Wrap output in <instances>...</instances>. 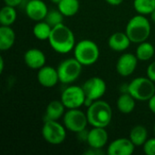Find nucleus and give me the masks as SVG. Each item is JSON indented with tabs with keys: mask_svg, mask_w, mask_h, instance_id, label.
Returning <instances> with one entry per match:
<instances>
[{
	"mask_svg": "<svg viewBox=\"0 0 155 155\" xmlns=\"http://www.w3.org/2000/svg\"><path fill=\"white\" fill-rule=\"evenodd\" d=\"M48 43L56 53L61 54H68L75 46L74 34L67 25L62 23L52 28Z\"/></svg>",
	"mask_w": 155,
	"mask_h": 155,
	"instance_id": "nucleus-1",
	"label": "nucleus"
},
{
	"mask_svg": "<svg viewBox=\"0 0 155 155\" xmlns=\"http://www.w3.org/2000/svg\"><path fill=\"white\" fill-rule=\"evenodd\" d=\"M86 114L91 126L106 128L112 122L113 109L109 103L99 99L88 106Z\"/></svg>",
	"mask_w": 155,
	"mask_h": 155,
	"instance_id": "nucleus-2",
	"label": "nucleus"
},
{
	"mask_svg": "<svg viewBox=\"0 0 155 155\" xmlns=\"http://www.w3.org/2000/svg\"><path fill=\"white\" fill-rule=\"evenodd\" d=\"M146 15H136L133 16L127 23L125 33L129 36L132 43L140 44L147 41L151 35L152 25Z\"/></svg>",
	"mask_w": 155,
	"mask_h": 155,
	"instance_id": "nucleus-3",
	"label": "nucleus"
},
{
	"mask_svg": "<svg viewBox=\"0 0 155 155\" xmlns=\"http://www.w3.org/2000/svg\"><path fill=\"white\" fill-rule=\"evenodd\" d=\"M74 57L83 65L90 66L94 64L100 57V49L95 42L90 39H84L75 44Z\"/></svg>",
	"mask_w": 155,
	"mask_h": 155,
	"instance_id": "nucleus-4",
	"label": "nucleus"
},
{
	"mask_svg": "<svg viewBox=\"0 0 155 155\" xmlns=\"http://www.w3.org/2000/svg\"><path fill=\"white\" fill-rule=\"evenodd\" d=\"M127 92L134 97L136 101H149L155 94L154 82L149 77H136L127 85Z\"/></svg>",
	"mask_w": 155,
	"mask_h": 155,
	"instance_id": "nucleus-5",
	"label": "nucleus"
},
{
	"mask_svg": "<svg viewBox=\"0 0 155 155\" xmlns=\"http://www.w3.org/2000/svg\"><path fill=\"white\" fill-rule=\"evenodd\" d=\"M83 65L74 57L63 60L57 67L60 83L70 84L75 82L81 75Z\"/></svg>",
	"mask_w": 155,
	"mask_h": 155,
	"instance_id": "nucleus-6",
	"label": "nucleus"
},
{
	"mask_svg": "<svg viewBox=\"0 0 155 155\" xmlns=\"http://www.w3.org/2000/svg\"><path fill=\"white\" fill-rule=\"evenodd\" d=\"M66 128L64 125L54 120H45L42 127L44 140L52 145H59L66 139Z\"/></svg>",
	"mask_w": 155,
	"mask_h": 155,
	"instance_id": "nucleus-7",
	"label": "nucleus"
},
{
	"mask_svg": "<svg viewBox=\"0 0 155 155\" xmlns=\"http://www.w3.org/2000/svg\"><path fill=\"white\" fill-rule=\"evenodd\" d=\"M63 123L65 128L74 134H78L86 129L88 118L86 113L78 109H68L63 116Z\"/></svg>",
	"mask_w": 155,
	"mask_h": 155,
	"instance_id": "nucleus-8",
	"label": "nucleus"
},
{
	"mask_svg": "<svg viewBox=\"0 0 155 155\" xmlns=\"http://www.w3.org/2000/svg\"><path fill=\"white\" fill-rule=\"evenodd\" d=\"M86 96L82 86L79 85H70L66 87L62 94L61 101L68 109H78L84 105Z\"/></svg>",
	"mask_w": 155,
	"mask_h": 155,
	"instance_id": "nucleus-9",
	"label": "nucleus"
},
{
	"mask_svg": "<svg viewBox=\"0 0 155 155\" xmlns=\"http://www.w3.org/2000/svg\"><path fill=\"white\" fill-rule=\"evenodd\" d=\"M85 96L91 101L101 99L106 92V83L104 79L98 76H94L87 79L82 85Z\"/></svg>",
	"mask_w": 155,
	"mask_h": 155,
	"instance_id": "nucleus-10",
	"label": "nucleus"
},
{
	"mask_svg": "<svg viewBox=\"0 0 155 155\" xmlns=\"http://www.w3.org/2000/svg\"><path fill=\"white\" fill-rule=\"evenodd\" d=\"M138 58L135 54L125 53L120 55L116 62V71L123 76L127 77L134 74L138 65Z\"/></svg>",
	"mask_w": 155,
	"mask_h": 155,
	"instance_id": "nucleus-11",
	"label": "nucleus"
},
{
	"mask_svg": "<svg viewBox=\"0 0 155 155\" xmlns=\"http://www.w3.org/2000/svg\"><path fill=\"white\" fill-rule=\"evenodd\" d=\"M48 7L43 0H29L25 5L27 17L35 22L43 21L48 14Z\"/></svg>",
	"mask_w": 155,
	"mask_h": 155,
	"instance_id": "nucleus-12",
	"label": "nucleus"
},
{
	"mask_svg": "<svg viewBox=\"0 0 155 155\" xmlns=\"http://www.w3.org/2000/svg\"><path fill=\"white\" fill-rule=\"evenodd\" d=\"M135 147L130 138H118L110 143L106 153L109 155H131L134 153Z\"/></svg>",
	"mask_w": 155,
	"mask_h": 155,
	"instance_id": "nucleus-13",
	"label": "nucleus"
},
{
	"mask_svg": "<svg viewBox=\"0 0 155 155\" xmlns=\"http://www.w3.org/2000/svg\"><path fill=\"white\" fill-rule=\"evenodd\" d=\"M37 81L42 86L45 88H52L55 86L58 82H60L57 68L50 65L43 66L38 70Z\"/></svg>",
	"mask_w": 155,
	"mask_h": 155,
	"instance_id": "nucleus-14",
	"label": "nucleus"
},
{
	"mask_svg": "<svg viewBox=\"0 0 155 155\" xmlns=\"http://www.w3.org/2000/svg\"><path fill=\"white\" fill-rule=\"evenodd\" d=\"M108 140V133L104 127H93L90 131H88L86 142L91 148L103 149L107 144Z\"/></svg>",
	"mask_w": 155,
	"mask_h": 155,
	"instance_id": "nucleus-15",
	"label": "nucleus"
},
{
	"mask_svg": "<svg viewBox=\"0 0 155 155\" xmlns=\"http://www.w3.org/2000/svg\"><path fill=\"white\" fill-rule=\"evenodd\" d=\"M24 61L26 66L30 69L39 70L45 65L46 57L42 50L37 48H31L25 53Z\"/></svg>",
	"mask_w": 155,
	"mask_h": 155,
	"instance_id": "nucleus-16",
	"label": "nucleus"
},
{
	"mask_svg": "<svg viewBox=\"0 0 155 155\" xmlns=\"http://www.w3.org/2000/svg\"><path fill=\"white\" fill-rule=\"evenodd\" d=\"M131 40L127 34L124 32H115L108 38L109 47L115 52H124L129 48Z\"/></svg>",
	"mask_w": 155,
	"mask_h": 155,
	"instance_id": "nucleus-17",
	"label": "nucleus"
},
{
	"mask_svg": "<svg viewBox=\"0 0 155 155\" xmlns=\"http://www.w3.org/2000/svg\"><path fill=\"white\" fill-rule=\"evenodd\" d=\"M65 106L62 103L61 100H54L51 101L45 110V120H54L58 121L60 118H63V116L65 114Z\"/></svg>",
	"mask_w": 155,
	"mask_h": 155,
	"instance_id": "nucleus-18",
	"label": "nucleus"
},
{
	"mask_svg": "<svg viewBox=\"0 0 155 155\" xmlns=\"http://www.w3.org/2000/svg\"><path fill=\"white\" fill-rule=\"evenodd\" d=\"M15 42V33L11 26L1 25L0 27V50L7 51L13 47Z\"/></svg>",
	"mask_w": 155,
	"mask_h": 155,
	"instance_id": "nucleus-19",
	"label": "nucleus"
},
{
	"mask_svg": "<svg viewBox=\"0 0 155 155\" xmlns=\"http://www.w3.org/2000/svg\"><path fill=\"white\" fill-rule=\"evenodd\" d=\"M135 98L129 93H123L117 99L116 105L120 113L124 114H129L135 109Z\"/></svg>",
	"mask_w": 155,
	"mask_h": 155,
	"instance_id": "nucleus-20",
	"label": "nucleus"
},
{
	"mask_svg": "<svg viewBox=\"0 0 155 155\" xmlns=\"http://www.w3.org/2000/svg\"><path fill=\"white\" fill-rule=\"evenodd\" d=\"M129 138L135 146H143L148 140V131L145 126L137 124L131 129Z\"/></svg>",
	"mask_w": 155,
	"mask_h": 155,
	"instance_id": "nucleus-21",
	"label": "nucleus"
},
{
	"mask_svg": "<svg viewBox=\"0 0 155 155\" xmlns=\"http://www.w3.org/2000/svg\"><path fill=\"white\" fill-rule=\"evenodd\" d=\"M155 49L153 45L148 41L142 42L138 44V46L135 50V55L139 61L144 62L151 60L154 55Z\"/></svg>",
	"mask_w": 155,
	"mask_h": 155,
	"instance_id": "nucleus-22",
	"label": "nucleus"
},
{
	"mask_svg": "<svg viewBox=\"0 0 155 155\" xmlns=\"http://www.w3.org/2000/svg\"><path fill=\"white\" fill-rule=\"evenodd\" d=\"M57 7L65 17H71L78 13L80 2L79 0H61L57 5Z\"/></svg>",
	"mask_w": 155,
	"mask_h": 155,
	"instance_id": "nucleus-23",
	"label": "nucleus"
},
{
	"mask_svg": "<svg viewBox=\"0 0 155 155\" xmlns=\"http://www.w3.org/2000/svg\"><path fill=\"white\" fill-rule=\"evenodd\" d=\"M52 28L53 27L45 20L39 21L36 22V24L33 27V35L36 39L40 41H48L52 32Z\"/></svg>",
	"mask_w": 155,
	"mask_h": 155,
	"instance_id": "nucleus-24",
	"label": "nucleus"
},
{
	"mask_svg": "<svg viewBox=\"0 0 155 155\" xmlns=\"http://www.w3.org/2000/svg\"><path fill=\"white\" fill-rule=\"evenodd\" d=\"M17 13L15 7L10 5H5L0 11V24L1 25L11 26L16 20Z\"/></svg>",
	"mask_w": 155,
	"mask_h": 155,
	"instance_id": "nucleus-25",
	"label": "nucleus"
},
{
	"mask_svg": "<svg viewBox=\"0 0 155 155\" xmlns=\"http://www.w3.org/2000/svg\"><path fill=\"white\" fill-rule=\"evenodd\" d=\"M134 8L139 15H150L155 10V0H134Z\"/></svg>",
	"mask_w": 155,
	"mask_h": 155,
	"instance_id": "nucleus-26",
	"label": "nucleus"
},
{
	"mask_svg": "<svg viewBox=\"0 0 155 155\" xmlns=\"http://www.w3.org/2000/svg\"><path fill=\"white\" fill-rule=\"evenodd\" d=\"M64 15L59 11V9H53L51 11H48V14L45 19V22H47L52 27H54L64 22Z\"/></svg>",
	"mask_w": 155,
	"mask_h": 155,
	"instance_id": "nucleus-27",
	"label": "nucleus"
},
{
	"mask_svg": "<svg viewBox=\"0 0 155 155\" xmlns=\"http://www.w3.org/2000/svg\"><path fill=\"white\" fill-rule=\"evenodd\" d=\"M143 152L147 155H155V137L148 139L143 145Z\"/></svg>",
	"mask_w": 155,
	"mask_h": 155,
	"instance_id": "nucleus-28",
	"label": "nucleus"
},
{
	"mask_svg": "<svg viewBox=\"0 0 155 155\" xmlns=\"http://www.w3.org/2000/svg\"><path fill=\"white\" fill-rule=\"evenodd\" d=\"M146 74H147V77H149L152 81H153L155 83V61L152 62L148 65L147 70H146Z\"/></svg>",
	"mask_w": 155,
	"mask_h": 155,
	"instance_id": "nucleus-29",
	"label": "nucleus"
},
{
	"mask_svg": "<svg viewBox=\"0 0 155 155\" xmlns=\"http://www.w3.org/2000/svg\"><path fill=\"white\" fill-rule=\"evenodd\" d=\"M23 0H4L5 5H10L13 7H16L17 5H19L22 3Z\"/></svg>",
	"mask_w": 155,
	"mask_h": 155,
	"instance_id": "nucleus-30",
	"label": "nucleus"
},
{
	"mask_svg": "<svg viewBox=\"0 0 155 155\" xmlns=\"http://www.w3.org/2000/svg\"><path fill=\"white\" fill-rule=\"evenodd\" d=\"M104 153L102 152V149H94V148H91L90 147V150L86 151L84 153V154H90V155H96V154H102Z\"/></svg>",
	"mask_w": 155,
	"mask_h": 155,
	"instance_id": "nucleus-31",
	"label": "nucleus"
},
{
	"mask_svg": "<svg viewBox=\"0 0 155 155\" xmlns=\"http://www.w3.org/2000/svg\"><path fill=\"white\" fill-rule=\"evenodd\" d=\"M148 106L150 111L155 114V94L148 101Z\"/></svg>",
	"mask_w": 155,
	"mask_h": 155,
	"instance_id": "nucleus-32",
	"label": "nucleus"
},
{
	"mask_svg": "<svg viewBox=\"0 0 155 155\" xmlns=\"http://www.w3.org/2000/svg\"><path fill=\"white\" fill-rule=\"evenodd\" d=\"M107 4H109L110 5H114V6H117L120 5L121 4L124 3V0H104Z\"/></svg>",
	"mask_w": 155,
	"mask_h": 155,
	"instance_id": "nucleus-33",
	"label": "nucleus"
},
{
	"mask_svg": "<svg viewBox=\"0 0 155 155\" xmlns=\"http://www.w3.org/2000/svg\"><path fill=\"white\" fill-rule=\"evenodd\" d=\"M4 58H3V56H1L0 57V73L2 74L3 73V71H4Z\"/></svg>",
	"mask_w": 155,
	"mask_h": 155,
	"instance_id": "nucleus-34",
	"label": "nucleus"
},
{
	"mask_svg": "<svg viewBox=\"0 0 155 155\" xmlns=\"http://www.w3.org/2000/svg\"><path fill=\"white\" fill-rule=\"evenodd\" d=\"M150 16H151V20H152L153 23H155V10L150 15Z\"/></svg>",
	"mask_w": 155,
	"mask_h": 155,
	"instance_id": "nucleus-35",
	"label": "nucleus"
},
{
	"mask_svg": "<svg viewBox=\"0 0 155 155\" xmlns=\"http://www.w3.org/2000/svg\"><path fill=\"white\" fill-rule=\"evenodd\" d=\"M52 3H54V4H55V5H58L60 2H61V0H50Z\"/></svg>",
	"mask_w": 155,
	"mask_h": 155,
	"instance_id": "nucleus-36",
	"label": "nucleus"
},
{
	"mask_svg": "<svg viewBox=\"0 0 155 155\" xmlns=\"http://www.w3.org/2000/svg\"><path fill=\"white\" fill-rule=\"evenodd\" d=\"M153 132H154V134H155V124H154V126H153Z\"/></svg>",
	"mask_w": 155,
	"mask_h": 155,
	"instance_id": "nucleus-37",
	"label": "nucleus"
}]
</instances>
